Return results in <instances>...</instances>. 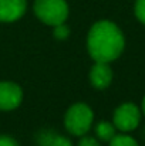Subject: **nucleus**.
I'll return each mask as SVG.
<instances>
[{"label": "nucleus", "mask_w": 145, "mask_h": 146, "mask_svg": "<svg viewBox=\"0 0 145 146\" xmlns=\"http://www.w3.org/2000/svg\"><path fill=\"white\" fill-rule=\"evenodd\" d=\"M125 47V38L121 29L110 21L94 23L87 34V51L96 62H111L117 60Z\"/></svg>", "instance_id": "obj_1"}, {"label": "nucleus", "mask_w": 145, "mask_h": 146, "mask_svg": "<svg viewBox=\"0 0 145 146\" xmlns=\"http://www.w3.org/2000/svg\"><path fill=\"white\" fill-rule=\"evenodd\" d=\"M93 121L94 112L84 102H77L71 105L64 115V126L74 136L87 135L93 126Z\"/></svg>", "instance_id": "obj_2"}, {"label": "nucleus", "mask_w": 145, "mask_h": 146, "mask_svg": "<svg viewBox=\"0 0 145 146\" xmlns=\"http://www.w3.org/2000/svg\"><path fill=\"white\" fill-rule=\"evenodd\" d=\"M34 13L41 23L54 27L65 23L70 9L65 0H36Z\"/></svg>", "instance_id": "obj_3"}, {"label": "nucleus", "mask_w": 145, "mask_h": 146, "mask_svg": "<svg viewBox=\"0 0 145 146\" xmlns=\"http://www.w3.org/2000/svg\"><path fill=\"white\" fill-rule=\"evenodd\" d=\"M140 121H141V111L132 102L121 104L114 111L112 123L121 132H131V131H134L140 125Z\"/></svg>", "instance_id": "obj_4"}, {"label": "nucleus", "mask_w": 145, "mask_h": 146, "mask_svg": "<svg viewBox=\"0 0 145 146\" xmlns=\"http://www.w3.org/2000/svg\"><path fill=\"white\" fill-rule=\"evenodd\" d=\"M23 101V90L19 84L11 81H0V111L9 112L16 108Z\"/></svg>", "instance_id": "obj_5"}, {"label": "nucleus", "mask_w": 145, "mask_h": 146, "mask_svg": "<svg viewBox=\"0 0 145 146\" xmlns=\"http://www.w3.org/2000/svg\"><path fill=\"white\" fill-rule=\"evenodd\" d=\"M27 0H0V21L13 23L24 16Z\"/></svg>", "instance_id": "obj_6"}, {"label": "nucleus", "mask_w": 145, "mask_h": 146, "mask_svg": "<svg viewBox=\"0 0 145 146\" xmlns=\"http://www.w3.org/2000/svg\"><path fill=\"white\" fill-rule=\"evenodd\" d=\"M112 81V70L108 62H96L90 70V82L97 90H105Z\"/></svg>", "instance_id": "obj_7"}, {"label": "nucleus", "mask_w": 145, "mask_h": 146, "mask_svg": "<svg viewBox=\"0 0 145 146\" xmlns=\"http://www.w3.org/2000/svg\"><path fill=\"white\" fill-rule=\"evenodd\" d=\"M36 142L39 146H73L67 136L54 133V131H41L37 135Z\"/></svg>", "instance_id": "obj_8"}, {"label": "nucleus", "mask_w": 145, "mask_h": 146, "mask_svg": "<svg viewBox=\"0 0 145 146\" xmlns=\"http://www.w3.org/2000/svg\"><path fill=\"white\" fill-rule=\"evenodd\" d=\"M115 131L117 128L114 126V123L107 121H100L96 125V136L102 142H110L117 135Z\"/></svg>", "instance_id": "obj_9"}, {"label": "nucleus", "mask_w": 145, "mask_h": 146, "mask_svg": "<svg viewBox=\"0 0 145 146\" xmlns=\"http://www.w3.org/2000/svg\"><path fill=\"white\" fill-rule=\"evenodd\" d=\"M108 143H110L108 146H138L137 141L134 138H131L130 135H125V133L115 135Z\"/></svg>", "instance_id": "obj_10"}, {"label": "nucleus", "mask_w": 145, "mask_h": 146, "mask_svg": "<svg viewBox=\"0 0 145 146\" xmlns=\"http://www.w3.org/2000/svg\"><path fill=\"white\" fill-rule=\"evenodd\" d=\"M53 36H54V38H57V40H60V41L65 40V38L70 36V29H68V26H65V23H61V24L54 26V27H53Z\"/></svg>", "instance_id": "obj_11"}, {"label": "nucleus", "mask_w": 145, "mask_h": 146, "mask_svg": "<svg viewBox=\"0 0 145 146\" xmlns=\"http://www.w3.org/2000/svg\"><path fill=\"white\" fill-rule=\"evenodd\" d=\"M134 11H135L137 19H138L142 24H145V0H137V1H135Z\"/></svg>", "instance_id": "obj_12"}, {"label": "nucleus", "mask_w": 145, "mask_h": 146, "mask_svg": "<svg viewBox=\"0 0 145 146\" xmlns=\"http://www.w3.org/2000/svg\"><path fill=\"white\" fill-rule=\"evenodd\" d=\"M78 146H101L98 139L97 138H93V136H87V135H83L80 142H78Z\"/></svg>", "instance_id": "obj_13"}, {"label": "nucleus", "mask_w": 145, "mask_h": 146, "mask_svg": "<svg viewBox=\"0 0 145 146\" xmlns=\"http://www.w3.org/2000/svg\"><path fill=\"white\" fill-rule=\"evenodd\" d=\"M0 146H19V143H17L16 139H13L11 136L1 135V136H0Z\"/></svg>", "instance_id": "obj_14"}, {"label": "nucleus", "mask_w": 145, "mask_h": 146, "mask_svg": "<svg viewBox=\"0 0 145 146\" xmlns=\"http://www.w3.org/2000/svg\"><path fill=\"white\" fill-rule=\"evenodd\" d=\"M142 112L145 113V97H144V99H142Z\"/></svg>", "instance_id": "obj_15"}]
</instances>
